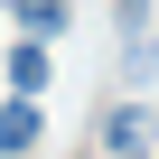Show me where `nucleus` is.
<instances>
[{"label":"nucleus","instance_id":"nucleus-5","mask_svg":"<svg viewBox=\"0 0 159 159\" xmlns=\"http://www.w3.org/2000/svg\"><path fill=\"white\" fill-rule=\"evenodd\" d=\"M122 159H150V150H122Z\"/></svg>","mask_w":159,"mask_h":159},{"label":"nucleus","instance_id":"nucleus-3","mask_svg":"<svg viewBox=\"0 0 159 159\" xmlns=\"http://www.w3.org/2000/svg\"><path fill=\"white\" fill-rule=\"evenodd\" d=\"M38 140V103L19 94V103H0V150H28Z\"/></svg>","mask_w":159,"mask_h":159},{"label":"nucleus","instance_id":"nucleus-2","mask_svg":"<svg viewBox=\"0 0 159 159\" xmlns=\"http://www.w3.org/2000/svg\"><path fill=\"white\" fill-rule=\"evenodd\" d=\"M10 84L19 94H47V38H19L10 47Z\"/></svg>","mask_w":159,"mask_h":159},{"label":"nucleus","instance_id":"nucleus-4","mask_svg":"<svg viewBox=\"0 0 159 159\" xmlns=\"http://www.w3.org/2000/svg\"><path fill=\"white\" fill-rule=\"evenodd\" d=\"M140 131H150L140 103H112V112H103V140H112V150H140Z\"/></svg>","mask_w":159,"mask_h":159},{"label":"nucleus","instance_id":"nucleus-1","mask_svg":"<svg viewBox=\"0 0 159 159\" xmlns=\"http://www.w3.org/2000/svg\"><path fill=\"white\" fill-rule=\"evenodd\" d=\"M0 10H10V19H19L28 38H56V28L75 19V10H66V0H0Z\"/></svg>","mask_w":159,"mask_h":159}]
</instances>
